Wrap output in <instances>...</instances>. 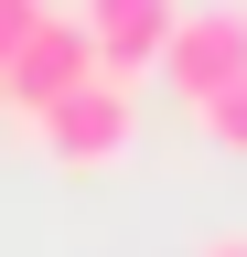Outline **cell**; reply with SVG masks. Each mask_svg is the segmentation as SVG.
I'll list each match as a JSON object with an SVG mask.
<instances>
[{
  "label": "cell",
  "mask_w": 247,
  "mask_h": 257,
  "mask_svg": "<svg viewBox=\"0 0 247 257\" xmlns=\"http://www.w3.org/2000/svg\"><path fill=\"white\" fill-rule=\"evenodd\" d=\"M194 128H204L215 150H236V161H247V75H236L226 96H204V107H194Z\"/></svg>",
  "instance_id": "5b68a950"
},
{
  "label": "cell",
  "mask_w": 247,
  "mask_h": 257,
  "mask_svg": "<svg viewBox=\"0 0 247 257\" xmlns=\"http://www.w3.org/2000/svg\"><path fill=\"white\" fill-rule=\"evenodd\" d=\"M150 75H161L183 96V118H194L204 96H226L247 75V11H236V0H183V22H172V43H161Z\"/></svg>",
  "instance_id": "7a4b0ae2"
},
{
  "label": "cell",
  "mask_w": 247,
  "mask_h": 257,
  "mask_svg": "<svg viewBox=\"0 0 247 257\" xmlns=\"http://www.w3.org/2000/svg\"><path fill=\"white\" fill-rule=\"evenodd\" d=\"M54 11H43V0H0V64H11L22 43H33V32H43Z\"/></svg>",
  "instance_id": "8992f818"
},
{
  "label": "cell",
  "mask_w": 247,
  "mask_h": 257,
  "mask_svg": "<svg viewBox=\"0 0 247 257\" xmlns=\"http://www.w3.org/2000/svg\"><path fill=\"white\" fill-rule=\"evenodd\" d=\"M86 75H97V43H86V22H75V11H54L33 43L0 64V107H11V118H43L54 96H75Z\"/></svg>",
  "instance_id": "3957f363"
},
{
  "label": "cell",
  "mask_w": 247,
  "mask_h": 257,
  "mask_svg": "<svg viewBox=\"0 0 247 257\" xmlns=\"http://www.w3.org/2000/svg\"><path fill=\"white\" fill-rule=\"evenodd\" d=\"M33 140H43L54 172H108V161H129V140H140V86L129 75H86L75 96H54L33 118Z\"/></svg>",
  "instance_id": "6da1fadb"
},
{
  "label": "cell",
  "mask_w": 247,
  "mask_h": 257,
  "mask_svg": "<svg viewBox=\"0 0 247 257\" xmlns=\"http://www.w3.org/2000/svg\"><path fill=\"white\" fill-rule=\"evenodd\" d=\"M75 22L97 43V75H150L172 22H183V0H75Z\"/></svg>",
  "instance_id": "277c9868"
},
{
  "label": "cell",
  "mask_w": 247,
  "mask_h": 257,
  "mask_svg": "<svg viewBox=\"0 0 247 257\" xmlns=\"http://www.w3.org/2000/svg\"><path fill=\"white\" fill-rule=\"evenodd\" d=\"M194 257H247V236H204V246H194Z\"/></svg>",
  "instance_id": "52a82bcc"
}]
</instances>
